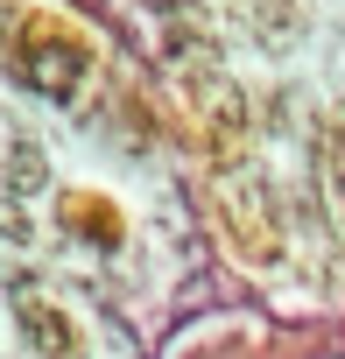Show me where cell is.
I'll list each match as a JSON object with an SVG mask.
<instances>
[{"mask_svg": "<svg viewBox=\"0 0 345 359\" xmlns=\"http://www.w3.org/2000/svg\"><path fill=\"white\" fill-rule=\"evenodd\" d=\"M85 43L78 36H57V29H43V36H29L22 43V78L36 85V92H50V99H71L78 92V78H85Z\"/></svg>", "mask_w": 345, "mask_h": 359, "instance_id": "cell-1", "label": "cell"}, {"mask_svg": "<svg viewBox=\"0 0 345 359\" xmlns=\"http://www.w3.org/2000/svg\"><path fill=\"white\" fill-rule=\"evenodd\" d=\"M15 296H22V331H29V345H36L43 359H71V352H78L71 317H64V310H50V303H36L29 289H15Z\"/></svg>", "mask_w": 345, "mask_h": 359, "instance_id": "cell-2", "label": "cell"}, {"mask_svg": "<svg viewBox=\"0 0 345 359\" xmlns=\"http://www.w3.org/2000/svg\"><path fill=\"white\" fill-rule=\"evenodd\" d=\"M43 184H50L43 148H29V141H22V148H15V162H8V198H36Z\"/></svg>", "mask_w": 345, "mask_h": 359, "instance_id": "cell-3", "label": "cell"}, {"mask_svg": "<svg viewBox=\"0 0 345 359\" xmlns=\"http://www.w3.org/2000/svg\"><path fill=\"white\" fill-rule=\"evenodd\" d=\"M331 198H338V212H345V148L331 141Z\"/></svg>", "mask_w": 345, "mask_h": 359, "instance_id": "cell-4", "label": "cell"}]
</instances>
